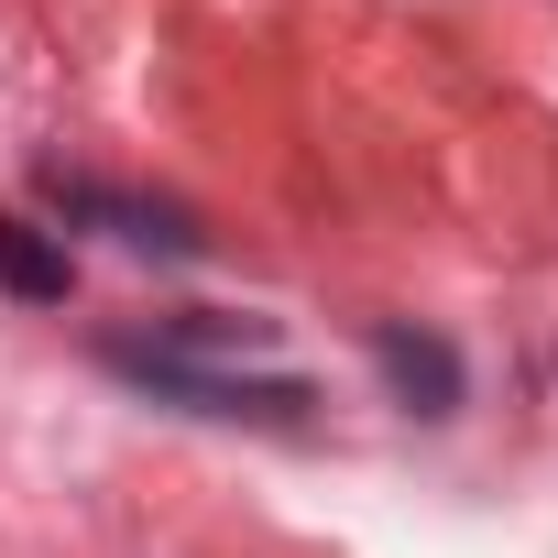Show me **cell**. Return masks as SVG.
<instances>
[{"label":"cell","instance_id":"obj_1","mask_svg":"<svg viewBox=\"0 0 558 558\" xmlns=\"http://www.w3.org/2000/svg\"><path fill=\"white\" fill-rule=\"evenodd\" d=\"M132 395H154V405H186V416H263V427H296L318 395L296 384V373H219V362H186V351H165V340H110L99 351Z\"/></svg>","mask_w":558,"mask_h":558},{"label":"cell","instance_id":"obj_3","mask_svg":"<svg viewBox=\"0 0 558 558\" xmlns=\"http://www.w3.org/2000/svg\"><path fill=\"white\" fill-rule=\"evenodd\" d=\"M56 208H66V219H110L132 252H175V263L197 252V219H186V208H154V197H121V186H77V175H56Z\"/></svg>","mask_w":558,"mask_h":558},{"label":"cell","instance_id":"obj_4","mask_svg":"<svg viewBox=\"0 0 558 558\" xmlns=\"http://www.w3.org/2000/svg\"><path fill=\"white\" fill-rule=\"evenodd\" d=\"M66 286H77L66 241L34 230V219H0V296H23V307H66Z\"/></svg>","mask_w":558,"mask_h":558},{"label":"cell","instance_id":"obj_2","mask_svg":"<svg viewBox=\"0 0 558 558\" xmlns=\"http://www.w3.org/2000/svg\"><path fill=\"white\" fill-rule=\"evenodd\" d=\"M373 373L395 384V405H405V416H460V351H449L438 329L384 318V329H373Z\"/></svg>","mask_w":558,"mask_h":558}]
</instances>
